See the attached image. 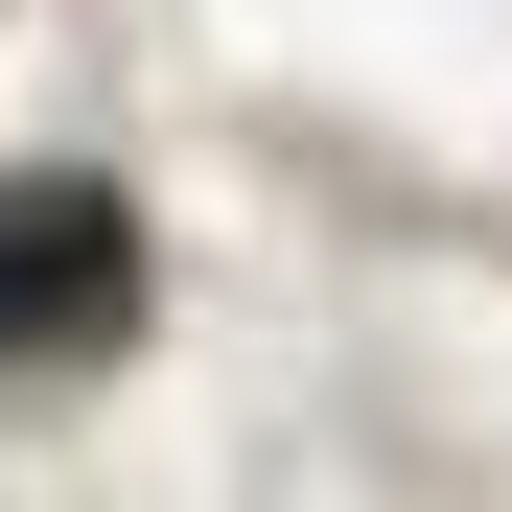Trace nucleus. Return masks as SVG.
Returning <instances> with one entry per match:
<instances>
[{
  "instance_id": "1",
  "label": "nucleus",
  "mask_w": 512,
  "mask_h": 512,
  "mask_svg": "<svg viewBox=\"0 0 512 512\" xmlns=\"http://www.w3.org/2000/svg\"><path fill=\"white\" fill-rule=\"evenodd\" d=\"M117 326H140V210L94 163L0 187V350H117Z\"/></svg>"
}]
</instances>
